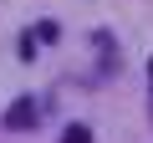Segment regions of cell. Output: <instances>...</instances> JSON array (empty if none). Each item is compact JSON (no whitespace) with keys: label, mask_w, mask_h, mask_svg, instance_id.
Returning a JSON list of instances; mask_svg holds the SVG:
<instances>
[{"label":"cell","mask_w":153,"mask_h":143,"mask_svg":"<svg viewBox=\"0 0 153 143\" xmlns=\"http://www.w3.org/2000/svg\"><path fill=\"white\" fill-rule=\"evenodd\" d=\"M5 128H10V133L36 128V97H16V102L5 107Z\"/></svg>","instance_id":"cell-1"},{"label":"cell","mask_w":153,"mask_h":143,"mask_svg":"<svg viewBox=\"0 0 153 143\" xmlns=\"http://www.w3.org/2000/svg\"><path fill=\"white\" fill-rule=\"evenodd\" d=\"M61 143H92V133H87V128H82V123H71V128H66V138H61Z\"/></svg>","instance_id":"cell-2"},{"label":"cell","mask_w":153,"mask_h":143,"mask_svg":"<svg viewBox=\"0 0 153 143\" xmlns=\"http://www.w3.org/2000/svg\"><path fill=\"white\" fill-rule=\"evenodd\" d=\"M148 77H153V61H148Z\"/></svg>","instance_id":"cell-3"}]
</instances>
